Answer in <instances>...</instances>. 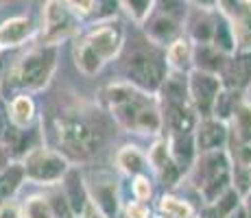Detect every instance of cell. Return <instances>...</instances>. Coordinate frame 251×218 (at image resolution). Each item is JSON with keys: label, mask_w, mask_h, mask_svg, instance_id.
Here are the masks:
<instances>
[{"label": "cell", "mask_w": 251, "mask_h": 218, "mask_svg": "<svg viewBox=\"0 0 251 218\" xmlns=\"http://www.w3.org/2000/svg\"><path fill=\"white\" fill-rule=\"evenodd\" d=\"M100 98H103L114 122L127 133L155 138L164 131L157 94H149L123 79L105 85L100 92Z\"/></svg>", "instance_id": "6da1fadb"}, {"label": "cell", "mask_w": 251, "mask_h": 218, "mask_svg": "<svg viewBox=\"0 0 251 218\" xmlns=\"http://www.w3.org/2000/svg\"><path fill=\"white\" fill-rule=\"evenodd\" d=\"M55 135L59 153L70 164H85L99 153V129L81 111H64L55 120Z\"/></svg>", "instance_id": "7a4b0ae2"}, {"label": "cell", "mask_w": 251, "mask_h": 218, "mask_svg": "<svg viewBox=\"0 0 251 218\" xmlns=\"http://www.w3.org/2000/svg\"><path fill=\"white\" fill-rule=\"evenodd\" d=\"M186 177L199 194L201 205L214 203L231 188V162L227 148L199 153Z\"/></svg>", "instance_id": "3957f363"}, {"label": "cell", "mask_w": 251, "mask_h": 218, "mask_svg": "<svg viewBox=\"0 0 251 218\" xmlns=\"http://www.w3.org/2000/svg\"><path fill=\"white\" fill-rule=\"evenodd\" d=\"M57 64H59V46L40 44L37 48H31L26 55L20 57L16 66L9 70V85L28 94L44 92L55 76Z\"/></svg>", "instance_id": "277c9868"}, {"label": "cell", "mask_w": 251, "mask_h": 218, "mask_svg": "<svg viewBox=\"0 0 251 218\" xmlns=\"http://www.w3.org/2000/svg\"><path fill=\"white\" fill-rule=\"evenodd\" d=\"M24 166V177L33 186H44V188H57L64 179V174L70 170L72 164L55 148H48L44 144L31 148L20 157Z\"/></svg>", "instance_id": "5b68a950"}, {"label": "cell", "mask_w": 251, "mask_h": 218, "mask_svg": "<svg viewBox=\"0 0 251 218\" xmlns=\"http://www.w3.org/2000/svg\"><path fill=\"white\" fill-rule=\"evenodd\" d=\"M81 33V16L70 9L66 0H46L42 7L40 42L48 46H61Z\"/></svg>", "instance_id": "8992f818"}, {"label": "cell", "mask_w": 251, "mask_h": 218, "mask_svg": "<svg viewBox=\"0 0 251 218\" xmlns=\"http://www.w3.org/2000/svg\"><path fill=\"white\" fill-rule=\"evenodd\" d=\"M166 74L168 68L164 57H157L149 50H136L133 55H129L127 66H125V81L149 92V94H157Z\"/></svg>", "instance_id": "52a82bcc"}, {"label": "cell", "mask_w": 251, "mask_h": 218, "mask_svg": "<svg viewBox=\"0 0 251 218\" xmlns=\"http://www.w3.org/2000/svg\"><path fill=\"white\" fill-rule=\"evenodd\" d=\"M221 90H223L221 74H212V72L197 70V68H190V70L186 72L188 98H190L192 107H195L199 118H207V116H212Z\"/></svg>", "instance_id": "ba28073f"}, {"label": "cell", "mask_w": 251, "mask_h": 218, "mask_svg": "<svg viewBox=\"0 0 251 218\" xmlns=\"http://www.w3.org/2000/svg\"><path fill=\"white\" fill-rule=\"evenodd\" d=\"M83 40L96 50V55L109 64V61L118 59V55L123 52L125 46V26L120 20L109 18V20L99 22L96 26H92L83 35Z\"/></svg>", "instance_id": "9c48e42d"}, {"label": "cell", "mask_w": 251, "mask_h": 218, "mask_svg": "<svg viewBox=\"0 0 251 218\" xmlns=\"http://www.w3.org/2000/svg\"><path fill=\"white\" fill-rule=\"evenodd\" d=\"M216 11L227 20L236 50L251 48V0H219Z\"/></svg>", "instance_id": "30bf717a"}, {"label": "cell", "mask_w": 251, "mask_h": 218, "mask_svg": "<svg viewBox=\"0 0 251 218\" xmlns=\"http://www.w3.org/2000/svg\"><path fill=\"white\" fill-rule=\"evenodd\" d=\"M195 144H197V153H210V151H221L227 148L229 142V122L214 116L207 118H199L195 127Z\"/></svg>", "instance_id": "8fae6325"}, {"label": "cell", "mask_w": 251, "mask_h": 218, "mask_svg": "<svg viewBox=\"0 0 251 218\" xmlns=\"http://www.w3.org/2000/svg\"><path fill=\"white\" fill-rule=\"evenodd\" d=\"M144 28V35L147 40L157 48H166L173 40L183 33V22L177 20V18L168 16V13H162V11H153L149 16V20L142 24Z\"/></svg>", "instance_id": "7c38bea8"}, {"label": "cell", "mask_w": 251, "mask_h": 218, "mask_svg": "<svg viewBox=\"0 0 251 218\" xmlns=\"http://www.w3.org/2000/svg\"><path fill=\"white\" fill-rule=\"evenodd\" d=\"M221 81H223V87L247 94L251 87V48L231 52L225 70L221 72Z\"/></svg>", "instance_id": "4fadbf2b"}, {"label": "cell", "mask_w": 251, "mask_h": 218, "mask_svg": "<svg viewBox=\"0 0 251 218\" xmlns=\"http://www.w3.org/2000/svg\"><path fill=\"white\" fill-rule=\"evenodd\" d=\"M88 194L90 198L105 212L109 218H118L120 210H123V201H120V190L118 183L112 177H96L94 181H88Z\"/></svg>", "instance_id": "5bb4252c"}, {"label": "cell", "mask_w": 251, "mask_h": 218, "mask_svg": "<svg viewBox=\"0 0 251 218\" xmlns=\"http://www.w3.org/2000/svg\"><path fill=\"white\" fill-rule=\"evenodd\" d=\"M37 33L35 22L28 16H13L0 22V48L9 50V48H20L22 44L33 40Z\"/></svg>", "instance_id": "9a60e30c"}, {"label": "cell", "mask_w": 251, "mask_h": 218, "mask_svg": "<svg viewBox=\"0 0 251 218\" xmlns=\"http://www.w3.org/2000/svg\"><path fill=\"white\" fill-rule=\"evenodd\" d=\"M166 142H168V153L171 159L177 164V168L188 174V170L192 168L197 159V144H195V133L192 131H183V133H166Z\"/></svg>", "instance_id": "2e32d148"}, {"label": "cell", "mask_w": 251, "mask_h": 218, "mask_svg": "<svg viewBox=\"0 0 251 218\" xmlns=\"http://www.w3.org/2000/svg\"><path fill=\"white\" fill-rule=\"evenodd\" d=\"M9 124L16 129H31L37 122V105L28 92H18L7 100Z\"/></svg>", "instance_id": "e0dca14e"}, {"label": "cell", "mask_w": 251, "mask_h": 218, "mask_svg": "<svg viewBox=\"0 0 251 218\" xmlns=\"http://www.w3.org/2000/svg\"><path fill=\"white\" fill-rule=\"evenodd\" d=\"M61 192L66 194L70 203V210L75 216L81 214V210L85 207V203L90 201V194H88V183H85V177L81 174V170L76 166H70V170L64 174L59 183Z\"/></svg>", "instance_id": "ac0fdd59"}, {"label": "cell", "mask_w": 251, "mask_h": 218, "mask_svg": "<svg viewBox=\"0 0 251 218\" xmlns=\"http://www.w3.org/2000/svg\"><path fill=\"white\" fill-rule=\"evenodd\" d=\"M192 50H195V44L192 40L181 33L177 40H173L164 48V61H166L168 72H179V74H186L192 68Z\"/></svg>", "instance_id": "d6986e66"}, {"label": "cell", "mask_w": 251, "mask_h": 218, "mask_svg": "<svg viewBox=\"0 0 251 218\" xmlns=\"http://www.w3.org/2000/svg\"><path fill=\"white\" fill-rule=\"evenodd\" d=\"M114 164L118 168V172H123L125 177L131 179L133 174L147 172L149 164H147V153L138 146V144H125L120 146L114 155Z\"/></svg>", "instance_id": "ffe728a7"}, {"label": "cell", "mask_w": 251, "mask_h": 218, "mask_svg": "<svg viewBox=\"0 0 251 218\" xmlns=\"http://www.w3.org/2000/svg\"><path fill=\"white\" fill-rule=\"evenodd\" d=\"M229 55H225L223 50H219L212 44H195V50H192V68L197 70H205L212 74H221L225 70Z\"/></svg>", "instance_id": "44dd1931"}, {"label": "cell", "mask_w": 251, "mask_h": 218, "mask_svg": "<svg viewBox=\"0 0 251 218\" xmlns=\"http://www.w3.org/2000/svg\"><path fill=\"white\" fill-rule=\"evenodd\" d=\"M72 61H75V68L83 76L100 74V70L107 66L99 55H96V50L83 40V37H79V40L75 42V46H72Z\"/></svg>", "instance_id": "7402d4cb"}, {"label": "cell", "mask_w": 251, "mask_h": 218, "mask_svg": "<svg viewBox=\"0 0 251 218\" xmlns=\"http://www.w3.org/2000/svg\"><path fill=\"white\" fill-rule=\"evenodd\" d=\"M24 183H26V177H24L22 162L20 159H9V164L0 170V205L4 201H11Z\"/></svg>", "instance_id": "603a6c76"}, {"label": "cell", "mask_w": 251, "mask_h": 218, "mask_svg": "<svg viewBox=\"0 0 251 218\" xmlns=\"http://www.w3.org/2000/svg\"><path fill=\"white\" fill-rule=\"evenodd\" d=\"M157 214L162 218H195L197 212H195V207L190 205V201L166 192V194H162L160 201H157Z\"/></svg>", "instance_id": "cb8c5ba5"}, {"label": "cell", "mask_w": 251, "mask_h": 218, "mask_svg": "<svg viewBox=\"0 0 251 218\" xmlns=\"http://www.w3.org/2000/svg\"><path fill=\"white\" fill-rule=\"evenodd\" d=\"M214 24H216L214 11H201L199 9V16L190 22V31L186 35L192 40V44H212Z\"/></svg>", "instance_id": "d4e9b609"}, {"label": "cell", "mask_w": 251, "mask_h": 218, "mask_svg": "<svg viewBox=\"0 0 251 218\" xmlns=\"http://www.w3.org/2000/svg\"><path fill=\"white\" fill-rule=\"evenodd\" d=\"M147 164L153 172H160L168 162H171V153H168V142H166V135H155L151 142V146L147 148Z\"/></svg>", "instance_id": "484cf974"}, {"label": "cell", "mask_w": 251, "mask_h": 218, "mask_svg": "<svg viewBox=\"0 0 251 218\" xmlns=\"http://www.w3.org/2000/svg\"><path fill=\"white\" fill-rule=\"evenodd\" d=\"M118 7L133 24L142 26L155 9V0H118Z\"/></svg>", "instance_id": "4316f807"}, {"label": "cell", "mask_w": 251, "mask_h": 218, "mask_svg": "<svg viewBox=\"0 0 251 218\" xmlns=\"http://www.w3.org/2000/svg\"><path fill=\"white\" fill-rule=\"evenodd\" d=\"M22 218H55L46 194H28L20 205Z\"/></svg>", "instance_id": "83f0119b"}, {"label": "cell", "mask_w": 251, "mask_h": 218, "mask_svg": "<svg viewBox=\"0 0 251 218\" xmlns=\"http://www.w3.org/2000/svg\"><path fill=\"white\" fill-rule=\"evenodd\" d=\"M153 194H155V183L149 177L147 172H140L131 177V196L138 198V201H151Z\"/></svg>", "instance_id": "f1b7e54d"}, {"label": "cell", "mask_w": 251, "mask_h": 218, "mask_svg": "<svg viewBox=\"0 0 251 218\" xmlns=\"http://www.w3.org/2000/svg\"><path fill=\"white\" fill-rule=\"evenodd\" d=\"M48 203H50V210H52V216L55 218H72L75 214H72V210H70V203H68V198H66V194L61 192V188L59 190H52V192H48Z\"/></svg>", "instance_id": "f546056e"}, {"label": "cell", "mask_w": 251, "mask_h": 218, "mask_svg": "<svg viewBox=\"0 0 251 218\" xmlns=\"http://www.w3.org/2000/svg\"><path fill=\"white\" fill-rule=\"evenodd\" d=\"M120 212L125 214V218H153L151 205H149L147 201H138V198H133V201L125 203Z\"/></svg>", "instance_id": "4dcf8cb0"}, {"label": "cell", "mask_w": 251, "mask_h": 218, "mask_svg": "<svg viewBox=\"0 0 251 218\" xmlns=\"http://www.w3.org/2000/svg\"><path fill=\"white\" fill-rule=\"evenodd\" d=\"M70 4V9L75 13H79L81 18L94 16L96 9H99V0H66Z\"/></svg>", "instance_id": "1f68e13d"}, {"label": "cell", "mask_w": 251, "mask_h": 218, "mask_svg": "<svg viewBox=\"0 0 251 218\" xmlns=\"http://www.w3.org/2000/svg\"><path fill=\"white\" fill-rule=\"evenodd\" d=\"M0 218H22V210L16 201H4L0 205Z\"/></svg>", "instance_id": "d6a6232c"}, {"label": "cell", "mask_w": 251, "mask_h": 218, "mask_svg": "<svg viewBox=\"0 0 251 218\" xmlns=\"http://www.w3.org/2000/svg\"><path fill=\"white\" fill-rule=\"evenodd\" d=\"M76 218H109V216L105 214V212L100 210V207L96 205V203L90 198V201L85 203V207H83V210H81V214L76 216Z\"/></svg>", "instance_id": "836d02e7"}, {"label": "cell", "mask_w": 251, "mask_h": 218, "mask_svg": "<svg viewBox=\"0 0 251 218\" xmlns=\"http://www.w3.org/2000/svg\"><path fill=\"white\" fill-rule=\"evenodd\" d=\"M188 2L201 11H216V7H219V0H188Z\"/></svg>", "instance_id": "e575fe53"}, {"label": "cell", "mask_w": 251, "mask_h": 218, "mask_svg": "<svg viewBox=\"0 0 251 218\" xmlns=\"http://www.w3.org/2000/svg\"><path fill=\"white\" fill-rule=\"evenodd\" d=\"M240 207L245 210V214H247V218H251V190H249L243 198H240Z\"/></svg>", "instance_id": "d590c367"}, {"label": "cell", "mask_w": 251, "mask_h": 218, "mask_svg": "<svg viewBox=\"0 0 251 218\" xmlns=\"http://www.w3.org/2000/svg\"><path fill=\"white\" fill-rule=\"evenodd\" d=\"M9 159H11V155H9L7 146H4V144L0 142V170H2V168L7 166V164H9Z\"/></svg>", "instance_id": "8d00e7d4"}, {"label": "cell", "mask_w": 251, "mask_h": 218, "mask_svg": "<svg viewBox=\"0 0 251 218\" xmlns=\"http://www.w3.org/2000/svg\"><path fill=\"white\" fill-rule=\"evenodd\" d=\"M227 218H247V214H245V210H243V207H236V210L234 212H231V214L227 216Z\"/></svg>", "instance_id": "74e56055"}, {"label": "cell", "mask_w": 251, "mask_h": 218, "mask_svg": "<svg viewBox=\"0 0 251 218\" xmlns=\"http://www.w3.org/2000/svg\"><path fill=\"white\" fill-rule=\"evenodd\" d=\"M4 2H7V0H0V7H2V4H4Z\"/></svg>", "instance_id": "f35d334b"}, {"label": "cell", "mask_w": 251, "mask_h": 218, "mask_svg": "<svg viewBox=\"0 0 251 218\" xmlns=\"http://www.w3.org/2000/svg\"><path fill=\"white\" fill-rule=\"evenodd\" d=\"M0 52H2V48H0Z\"/></svg>", "instance_id": "ab89813d"}, {"label": "cell", "mask_w": 251, "mask_h": 218, "mask_svg": "<svg viewBox=\"0 0 251 218\" xmlns=\"http://www.w3.org/2000/svg\"><path fill=\"white\" fill-rule=\"evenodd\" d=\"M72 218H76V216H72Z\"/></svg>", "instance_id": "60d3db41"}, {"label": "cell", "mask_w": 251, "mask_h": 218, "mask_svg": "<svg viewBox=\"0 0 251 218\" xmlns=\"http://www.w3.org/2000/svg\"><path fill=\"white\" fill-rule=\"evenodd\" d=\"M195 218H197V216H195Z\"/></svg>", "instance_id": "b9f144b4"}, {"label": "cell", "mask_w": 251, "mask_h": 218, "mask_svg": "<svg viewBox=\"0 0 251 218\" xmlns=\"http://www.w3.org/2000/svg\"><path fill=\"white\" fill-rule=\"evenodd\" d=\"M160 218H162V216H160Z\"/></svg>", "instance_id": "7bdbcfd3"}]
</instances>
